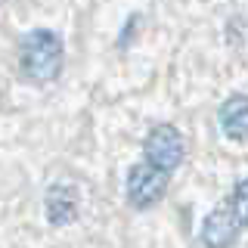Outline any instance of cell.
I'll return each instance as SVG.
<instances>
[{
	"label": "cell",
	"instance_id": "cell-1",
	"mask_svg": "<svg viewBox=\"0 0 248 248\" xmlns=\"http://www.w3.org/2000/svg\"><path fill=\"white\" fill-rule=\"evenodd\" d=\"M62 59H65V50H62L59 34H53V31H46V28L28 31L19 44L22 72L37 84L56 81L59 72H62Z\"/></svg>",
	"mask_w": 248,
	"mask_h": 248
},
{
	"label": "cell",
	"instance_id": "cell-2",
	"mask_svg": "<svg viewBox=\"0 0 248 248\" xmlns=\"http://www.w3.org/2000/svg\"><path fill=\"white\" fill-rule=\"evenodd\" d=\"M168 174L165 168H155L152 161H140L127 170V183H124V192H127V202L134 208H152L165 199L168 192Z\"/></svg>",
	"mask_w": 248,
	"mask_h": 248
},
{
	"label": "cell",
	"instance_id": "cell-3",
	"mask_svg": "<svg viewBox=\"0 0 248 248\" xmlns=\"http://www.w3.org/2000/svg\"><path fill=\"white\" fill-rule=\"evenodd\" d=\"M143 152H146V161H152L155 168L174 170L183 161V152H186L183 134L177 127H170V124H158V127L149 130Z\"/></svg>",
	"mask_w": 248,
	"mask_h": 248
},
{
	"label": "cell",
	"instance_id": "cell-4",
	"mask_svg": "<svg viewBox=\"0 0 248 248\" xmlns=\"http://www.w3.org/2000/svg\"><path fill=\"white\" fill-rule=\"evenodd\" d=\"M242 232V220L232 208H214L202 223V242L205 248H232Z\"/></svg>",
	"mask_w": 248,
	"mask_h": 248
},
{
	"label": "cell",
	"instance_id": "cell-5",
	"mask_svg": "<svg viewBox=\"0 0 248 248\" xmlns=\"http://www.w3.org/2000/svg\"><path fill=\"white\" fill-rule=\"evenodd\" d=\"M46 220L53 227H65L78 217V189L75 186H65V183H56L46 189Z\"/></svg>",
	"mask_w": 248,
	"mask_h": 248
},
{
	"label": "cell",
	"instance_id": "cell-6",
	"mask_svg": "<svg viewBox=\"0 0 248 248\" xmlns=\"http://www.w3.org/2000/svg\"><path fill=\"white\" fill-rule=\"evenodd\" d=\"M220 127L236 143H248V96L232 93L220 106Z\"/></svg>",
	"mask_w": 248,
	"mask_h": 248
},
{
	"label": "cell",
	"instance_id": "cell-7",
	"mask_svg": "<svg viewBox=\"0 0 248 248\" xmlns=\"http://www.w3.org/2000/svg\"><path fill=\"white\" fill-rule=\"evenodd\" d=\"M230 208L236 211L239 220H242V227H248V177H245V180H239L236 186H232Z\"/></svg>",
	"mask_w": 248,
	"mask_h": 248
}]
</instances>
